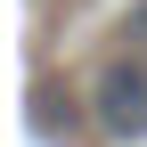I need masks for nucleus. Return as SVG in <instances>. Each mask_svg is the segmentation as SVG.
I'll return each mask as SVG.
<instances>
[{
    "label": "nucleus",
    "instance_id": "f03ea898",
    "mask_svg": "<svg viewBox=\"0 0 147 147\" xmlns=\"http://www.w3.org/2000/svg\"><path fill=\"white\" fill-rule=\"evenodd\" d=\"M131 41H147V0H131Z\"/></svg>",
    "mask_w": 147,
    "mask_h": 147
},
{
    "label": "nucleus",
    "instance_id": "f257e3e1",
    "mask_svg": "<svg viewBox=\"0 0 147 147\" xmlns=\"http://www.w3.org/2000/svg\"><path fill=\"white\" fill-rule=\"evenodd\" d=\"M90 106H98V131L147 139V65L139 57H115V65L98 74V90H90Z\"/></svg>",
    "mask_w": 147,
    "mask_h": 147
}]
</instances>
